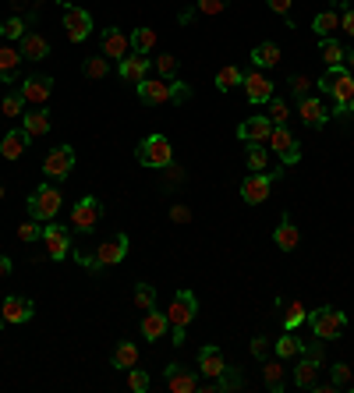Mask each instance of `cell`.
<instances>
[{"label":"cell","mask_w":354,"mask_h":393,"mask_svg":"<svg viewBox=\"0 0 354 393\" xmlns=\"http://www.w3.org/2000/svg\"><path fill=\"white\" fill-rule=\"evenodd\" d=\"M319 93H326V96H333V114L336 117H347V103H350V96H354V75L340 64V68H329L322 78H319Z\"/></svg>","instance_id":"6da1fadb"},{"label":"cell","mask_w":354,"mask_h":393,"mask_svg":"<svg viewBox=\"0 0 354 393\" xmlns=\"http://www.w3.org/2000/svg\"><path fill=\"white\" fill-rule=\"evenodd\" d=\"M135 160H138L142 167H149V170L170 167V163H174V146H170V139H167V135H149V139H142V142H138Z\"/></svg>","instance_id":"7a4b0ae2"},{"label":"cell","mask_w":354,"mask_h":393,"mask_svg":"<svg viewBox=\"0 0 354 393\" xmlns=\"http://www.w3.org/2000/svg\"><path fill=\"white\" fill-rule=\"evenodd\" d=\"M308 322H312V333H315L319 340H336V336L347 333V315L336 312L333 305H322V308L308 312Z\"/></svg>","instance_id":"3957f363"},{"label":"cell","mask_w":354,"mask_h":393,"mask_svg":"<svg viewBox=\"0 0 354 393\" xmlns=\"http://www.w3.org/2000/svg\"><path fill=\"white\" fill-rule=\"evenodd\" d=\"M64 206V195L54 188V184H40L33 195H29V216L40 220V223H50Z\"/></svg>","instance_id":"277c9868"},{"label":"cell","mask_w":354,"mask_h":393,"mask_svg":"<svg viewBox=\"0 0 354 393\" xmlns=\"http://www.w3.org/2000/svg\"><path fill=\"white\" fill-rule=\"evenodd\" d=\"M128 234H110L107 241H100V248H96V255L85 262V269H93V273H100V269H107V266H117V262H124V255H128Z\"/></svg>","instance_id":"5b68a950"},{"label":"cell","mask_w":354,"mask_h":393,"mask_svg":"<svg viewBox=\"0 0 354 393\" xmlns=\"http://www.w3.org/2000/svg\"><path fill=\"white\" fill-rule=\"evenodd\" d=\"M100 220H103V202H100L96 195H85V199H78V202L71 206V227H75L78 234H89Z\"/></svg>","instance_id":"8992f818"},{"label":"cell","mask_w":354,"mask_h":393,"mask_svg":"<svg viewBox=\"0 0 354 393\" xmlns=\"http://www.w3.org/2000/svg\"><path fill=\"white\" fill-rule=\"evenodd\" d=\"M89 33H93V15L78 4H64V36L71 43H82L89 40Z\"/></svg>","instance_id":"52a82bcc"},{"label":"cell","mask_w":354,"mask_h":393,"mask_svg":"<svg viewBox=\"0 0 354 393\" xmlns=\"http://www.w3.org/2000/svg\"><path fill=\"white\" fill-rule=\"evenodd\" d=\"M276 177H280V170H269V174H248V177L241 181V199H244L248 206L266 202L269 192H273V181H276Z\"/></svg>","instance_id":"ba28073f"},{"label":"cell","mask_w":354,"mask_h":393,"mask_svg":"<svg viewBox=\"0 0 354 393\" xmlns=\"http://www.w3.org/2000/svg\"><path fill=\"white\" fill-rule=\"evenodd\" d=\"M269 146H273V153L283 160V167H294V163L301 160V146H297V139L290 135V128H287V124H276V128H273Z\"/></svg>","instance_id":"9c48e42d"},{"label":"cell","mask_w":354,"mask_h":393,"mask_svg":"<svg viewBox=\"0 0 354 393\" xmlns=\"http://www.w3.org/2000/svg\"><path fill=\"white\" fill-rule=\"evenodd\" d=\"M71 170H75V149H71V146H57V149L47 153L43 174H47L50 181H61V177H68Z\"/></svg>","instance_id":"30bf717a"},{"label":"cell","mask_w":354,"mask_h":393,"mask_svg":"<svg viewBox=\"0 0 354 393\" xmlns=\"http://www.w3.org/2000/svg\"><path fill=\"white\" fill-rule=\"evenodd\" d=\"M43 255L54 259V262H61V259L71 255V237H68L64 227H54V223L43 227Z\"/></svg>","instance_id":"8fae6325"},{"label":"cell","mask_w":354,"mask_h":393,"mask_svg":"<svg viewBox=\"0 0 354 393\" xmlns=\"http://www.w3.org/2000/svg\"><path fill=\"white\" fill-rule=\"evenodd\" d=\"M36 315V301L33 298H22V294H11L4 305H0V319H4L8 326H22Z\"/></svg>","instance_id":"7c38bea8"},{"label":"cell","mask_w":354,"mask_h":393,"mask_svg":"<svg viewBox=\"0 0 354 393\" xmlns=\"http://www.w3.org/2000/svg\"><path fill=\"white\" fill-rule=\"evenodd\" d=\"M195 312H199L195 294H191V291H177L174 301H170V308H167V322H170V326H188V322L195 319Z\"/></svg>","instance_id":"4fadbf2b"},{"label":"cell","mask_w":354,"mask_h":393,"mask_svg":"<svg viewBox=\"0 0 354 393\" xmlns=\"http://www.w3.org/2000/svg\"><path fill=\"white\" fill-rule=\"evenodd\" d=\"M18 93L25 96L29 107H47V100H50V93H54V78H50V75H29Z\"/></svg>","instance_id":"5bb4252c"},{"label":"cell","mask_w":354,"mask_h":393,"mask_svg":"<svg viewBox=\"0 0 354 393\" xmlns=\"http://www.w3.org/2000/svg\"><path fill=\"white\" fill-rule=\"evenodd\" d=\"M135 89H138V100H142L146 107H163V103H170V78H142Z\"/></svg>","instance_id":"9a60e30c"},{"label":"cell","mask_w":354,"mask_h":393,"mask_svg":"<svg viewBox=\"0 0 354 393\" xmlns=\"http://www.w3.org/2000/svg\"><path fill=\"white\" fill-rule=\"evenodd\" d=\"M273 128H276V124H273L266 114H259V117H248V121L237 124V139H241V142H269Z\"/></svg>","instance_id":"2e32d148"},{"label":"cell","mask_w":354,"mask_h":393,"mask_svg":"<svg viewBox=\"0 0 354 393\" xmlns=\"http://www.w3.org/2000/svg\"><path fill=\"white\" fill-rule=\"evenodd\" d=\"M244 93H248V100L252 103H269L273 96H276V86L262 75V71H252V75H244Z\"/></svg>","instance_id":"e0dca14e"},{"label":"cell","mask_w":354,"mask_h":393,"mask_svg":"<svg viewBox=\"0 0 354 393\" xmlns=\"http://www.w3.org/2000/svg\"><path fill=\"white\" fill-rule=\"evenodd\" d=\"M319 365H322V358L301 354L297 365H294V382H297L301 389H315V386H319Z\"/></svg>","instance_id":"ac0fdd59"},{"label":"cell","mask_w":354,"mask_h":393,"mask_svg":"<svg viewBox=\"0 0 354 393\" xmlns=\"http://www.w3.org/2000/svg\"><path fill=\"white\" fill-rule=\"evenodd\" d=\"M163 375H167V386H170L174 393H195V389H199V375H195L191 368L177 365V361H174V365H167V372H163Z\"/></svg>","instance_id":"d6986e66"},{"label":"cell","mask_w":354,"mask_h":393,"mask_svg":"<svg viewBox=\"0 0 354 393\" xmlns=\"http://www.w3.org/2000/svg\"><path fill=\"white\" fill-rule=\"evenodd\" d=\"M100 47H103V57H128L131 54V36H124L121 29H103L100 36Z\"/></svg>","instance_id":"ffe728a7"},{"label":"cell","mask_w":354,"mask_h":393,"mask_svg":"<svg viewBox=\"0 0 354 393\" xmlns=\"http://www.w3.org/2000/svg\"><path fill=\"white\" fill-rule=\"evenodd\" d=\"M25 57H22V50H15L8 40H0V82H15V75H18V64H22Z\"/></svg>","instance_id":"44dd1931"},{"label":"cell","mask_w":354,"mask_h":393,"mask_svg":"<svg viewBox=\"0 0 354 393\" xmlns=\"http://www.w3.org/2000/svg\"><path fill=\"white\" fill-rule=\"evenodd\" d=\"M297 114H301V121H305L308 128H322V124L329 121V110L322 107L319 96H305V100L297 103Z\"/></svg>","instance_id":"7402d4cb"},{"label":"cell","mask_w":354,"mask_h":393,"mask_svg":"<svg viewBox=\"0 0 354 393\" xmlns=\"http://www.w3.org/2000/svg\"><path fill=\"white\" fill-rule=\"evenodd\" d=\"M223 368H227V358H223V351H220V347H213V344H206V347L199 351V372H202L206 379H216Z\"/></svg>","instance_id":"603a6c76"},{"label":"cell","mask_w":354,"mask_h":393,"mask_svg":"<svg viewBox=\"0 0 354 393\" xmlns=\"http://www.w3.org/2000/svg\"><path fill=\"white\" fill-rule=\"evenodd\" d=\"M121 78L124 82H131V86H138L142 78H149V57L146 54H135V57H121Z\"/></svg>","instance_id":"cb8c5ba5"},{"label":"cell","mask_w":354,"mask_h":393,"mask_svg":"<svg viewBox=\"0 0 354 393\" xmlns=\"http://www.w3.org/2000/svg\"><path fill=\"white\" fill-rule=\"evenodd\" d=\"M18 50H22L25 61H47V57H50V43H47L40 33H25V36L18 40Z\"/></svg>","instance_id":"d4e9b609"},{"label":"cell","mask_w":354,"mask_h":393,"mask_svg":"<svg viewBox=\"0 0 354 393\" xmlns=\"http://www.w3.org/2000/svg\"><path fill=\"white\" fill-rule=\"evenodd\" d=\"M25 149H29V131H25V128L8 131L4 142H0V156H4V160H18Z\"/></svg>","instance_id":"484cf974"},{"label":"cell","mask_w":354,"mask_h":393,"mask_svg":"<svg viewBox=\"0 0 354 393\" xmlns=\"http://www.w3.org/2000/svg\"><path fill=\"white\" fill-rule=\"evenodd\" d=\"M167 329H170L167 312L149 308V312H146V319H142V336H146V340H163V336H167Z\"/></svg>","instance_id":"4316f807"},{"label":"cell","mask_w":354,"mask_h":393,"mask_svg":"<svg viewBox=\"0 0 354 393\" xmlns=\"http://www.w3.org/2000/svg\"><path fill=\"white\" fill-rule=\"evenodd\" d=\"M273 241H276V248H283V252H294V248H297L301 234H297V227H294L290 216H280V227L273 230Z\"/></svg>","instance_id":"83f0119b"},{"label":"cell","mask_w":354,"mask_h":393,"mask_svg":"<svg viewBox=\"0 0 354 393\" xmlns=\"http://www.w3.org/2000/svg\"><path fill=\"white\" fill-rule=\"evenodd\" d=\"M273 351H276V358H283V361H290V358H301L305 354V340L294 333V329H287L276 344H273Z\"/></svg>","instance_id":"f1b7e54d"},{"label":"cell","mask_w":354,"mask_h":393,"mask_svg":"<svg viewBox=\"0 0 354 393\" xmlns=\"http://www.w3.org/2000/svg\"><path fill=\"white\" fill-rule=\"evenodd\" d=\"M22 128L29 131V139H40V135H47V131H50V114H47L43 107H36V110H25V117H22Z\"/></svg>","instance_id":"f546056e"},{"label":"cell","mask_w":354,"mask_h":393,"mask_svg":"<svg viewBox=\"0 0 354 393\" xmlns=\"http://www.w3.org/2000/svg\"><path fill=\"white\" fill-rule=\"evenodd\" d=\"M262 379H266V386L273 389V393H280L283 389V382H287V368H283V358H266L262 361Z\"/></svg>","instance_id":"4dcf8cb0"},{"label":"cell","mask_w":354,"mask_h":393,"mask_svg":"<svg viewBox=\"0 0 354 393\" xmlns=\"http://www.w3.org/2000/svg\"><path fill=\"white\" fill-rule=\"evenodd\" d=\"M29 25H36V11H29L25 18H8L4 25H0V40H22L25 33H29Z\"/></svg>","instance_id":"1f68e13d"},{"label":"cell","mask_w":354,"mask_h":393,"mask_svg":"<svg viewBox=\"0 0 354 393\" xmlns=\"http://www.w3.org/2000/svg\"><path fill=\"white\" fill-rule=\"evenodd\" d=\"M312 29H315L319 40H333V36L340 33V15H336V11H319L315 22H312Z\"/></svg>","instance_id":"d6a6232c"},{"label":"cell","mask_w":354,"mask_h":393,"mask_svg":"<svg viewBox=\"0 0 354 393\" xmlns=\"http://www.w3.org/2000/svg\"><path fill=\"white\" fill-rule=\"evenodd\" d=\"M252 64H255L259 71H262V68H276V64H280V47L269 43V40L259 43V47L252 50Z\"/></svg>","instance_id":"836d02e7"},{"label":"cell","mask_w":354,"mask_h":393,"mask_svg":"<svg viewBox=\"0 0 354 393\" xmlns=\"http://www.w3.org/2000/svg\"><path fill=\"white\" fill-rule=\"evenodd\" d=\"M244 160H248V170H252V174H269V153L262 149V142H248Z\"/></svg>","instance_id":"e575fe53"},{"label":"cell","mask_w":354,"mask_h":393,"mask_svg":"<svg viewBox=\"0 0 354 393\" xmlns=\"http://www.w3.org/2000/svg\"><path fill=\"white\" fill-rule=\"evenodd\" d=\"M319 57L326 61V68H340L343 64V47H340V40L333 36V40H322L319 43Z\"/></svg>","instance_id":"d590c367"},{"label":"cell","mask_w":354,"mask_h":393,"mask_svg":"<svg viewBox=\"0 0 354 393\" xmlns=\"http://www.w3.org/2000/svg\"><path fill=\"white\" fill-rule=\"evenodd\" d=\"M241 82H244V75H241V68H234V64H227V68L216 71V89H220V93H230V89L241 86Z\"/></svg>","instance_id":"8d00e7d4"},{"label":"cell","mask_w":354,"mask_h":393,"mask_svg":"<svg viewBox=\"0 0 354 393\" xmlns=\"http://www.w3.org/2000/svg\"><path fill=\"white\" fill-rule=\"evenodd\" d=\"M138 365V347L131 340H124L117 351H114V368H135Z\"/></svg>","instance_id":"74e56055"},{"label":"cell","mask_w":354,"mask_h":393,"mask_svg":"<svg viewBox=\"0 0 354 393\" xmlns=\"http://www.w3.org/2000/svg\"><path fill=\"white\" fill-rule=\"evenodd\" d=\"M25 96L22 93H8L4 103H0V110H4V117H25Z\"/></svg>","instance_id":"f35d334b"},{"label":"cell","mask_w":354,"mask_h":393,"mask_svg":"<svg viewBox=\"0 0 354 393\" xmlns=\"http://www.w3.org/2000/svg\"><path fill=\"white\" fill-rule=\"evenodd\" d=\"M153 47H156V33L153 29H135L131 33V50L135 54H149Z\"/></svg>","instance_id":"ab89813d"},{"label":"cell","mask_w":354,"mask_h":393,"mask_svg":"<svg viewBox=\"0 0 354 393\" xmlns=\"http://www.w3.org/2000/svg\"><path fill=\"white\" fill-rule=\"evenodd\" d=\"M82 71H85V78H107L110 75V61L107 57H85Z\"/></svg>","instance_id":"60d3db41"},{"label":"cell","mask_w":354,"mask_h":393,"mask_svg":"<svg viewBox=\"0 0 354 393\" xmlns=\"http://www.w3.org/2000/svg\"><path fill=\"white\" fill-rule=\"evenodd\" d=\"M266 117H269L273 124H287V117H290V107H287L283 100H276V96H273V100L266 103Z\"/></svg>","instance_id":"b9f144b4"},{"label":"cell","mask_w":354,"mask_h":393,"mask_svg":"<svg viewBox=\"0 0 354 393\" xmlns=\"http://www.w3.org/2000/svg\"><path fill=\"white\" fill-rule=\"evenodd\" d=\"M135 305H138L142 312L156 308V287H149V283H135Z\"/></svg>","instance_id":"7bdbcfd3"},{"label":"cell","mask_w":354,"mask_h":393,"mask_svg":"<svg viewBox=\"0 0 354 393\" xmlns=\"http://www.w3.org/2000/svg\"><path fill=\"white\" fill-rule=\"evenodd\" d=\"M18 241H25V245L43 241V227H40V220H25V223L18 227Z\"/></svg>","instance_id":"ee69618b"},{"label":"cell","mask_w":354,"mask_h":393,"mask_svg":"<svg viewBox=\"0 0 354 393\" xmlns=\"http://www.w3.org/2000/svg\"><path fill=\"white\" fill-rule=\"evenodd\" d=\"M153 68L160 71V78H174V75H177V57H174V54H160V57L153 61Z\"/></svg>","instance_id":"f6af8a7d"},{"label":"cell","mask_w":354,"mask_h":393,"mask_svg":"<svg viewBox=\"0 0 354 393\" xmlns=\"http://www.w3.org/2000/svg\"><path fill=\"white\" fill-rule=\"evenodd\" d=\"M305 319H308L305 305H301V301H290V308H287V315H283V326H287V329H297Z\"/></svg>","instance_id":"bcb514c9"},{"label":"cell","mask_w":354,"mask_h":393,"mask_svg":"<svg viewBox=\"0 0 354 393\" xmlns=\"http://www.w3.org/2000/svg\"><path fill=\"white\" fill-rule=\"evenodd\" d=\"M128 389H131V393H149V372L128 368Z\"/></svg>","instance_id":"7dc6e473"},{"label":"cell","mask_w":354,"mask_h":393,"mask_svg":"<svg viewBox=\"0 0 354 393\" xmlns=\"http://www.w3.org/2000/svg\"><path fill=\"white\" fill-rule=\"evenodd\" d=\"M227 4H230V0H195V11L206 15V18H213V15H223Z\"/></svg>","instance_id":"c3c4849f"},{"label":"cell","mask_w":354,"mask_h":393,"mask_svg":"<svg viewBox=\"0 0 354 393\" xmlns=\"http://www.w3.org/2000/svg\"><path fill=\"white\" fill-rule=\"evenodd\" d=\"M333 386H336V389H343V386H350V365H347V361H340V365H333Z\"/></svg>","instance_id":"681fc988"},{"label":"cell","mask_w":354,"mask_h":393,"mask_svg":"<svg viewBox=\"0 0 354 393\" xmlns=\"http://www.w3.org/2000/svg\"><path fill=\"white\" fill-rule=\"evenodd\" d=\"M170 100H174V103H188V100H191V89H188L184 82L170 78Z\"/></svg>","instance_id":"f907efd6"},{"label":"cell","mask_w":354,"mask_h":393,"mask_svg":"<svg viewBox=\"0 0 354 393\" xmlns=\"http://www.w3.org/2000/svg\"><path fill=\"white\" fill-rule=\"evenodd\" d=\"M273 351V340L269 336H255L252 340V358H259V361H266V354Z\"/></svg>","instance_id":"816d5d0a"},{"label":"cell","mask_w":354,"mask_h":393,"mask_svg":"<svg viewBox=\"0 0 354 393\" xmlns=\"http://www.w3.org/2000/svg\"><path fill=\"white\" fill-rule=\"evenodd\" d=\"M287 86H290V93H294L297 100H305V96H308V89H312V82H308L305 75H294V78H290Z\"/></svg>","instance_id":"f5cc1de1"},{"label":"cell","mask_w":354,"mask_h":393,"mask_svg":"<svg viewBox=\"0 0 354 393\" xmlns=\"http://www.w3.org/2000/svg\"><path fill=\"white\" fill-rule=\"evenodd\" d=\"M170 220L174 223H191V209L188 206H170Z\"/></svg>","instance_id":"db71d44e"},{"label":"cell","mask_w":354,"mask_h":393,"mask_svg":"<svg viewBox=\"0 0 354 393\" xmlns=\"http://www.w3.org/2000/svg\"><path fill=\"white\" fill-rule=\"evenodd\" d=\"M340 33H347V36L354 40V8H347V11L340 15Z\"/></svg>","instance_id":"11a10c76"},{"label":"cell","mask_w":354,"mask_h":393,"mask_svg":"<svg viewBox=\"0 0 354 393\" xmlns=\"http://www.w3.org/2000/svg\"><path fill=\"white\" fill-rule=\"evenodd\" d=\"M266 4H269V11H276V15L290 18V0H266Z\"/></svg>","instance_id":"9f6ffc18"},{"label":"cell","mask_w":354,"mask_h":393,"mask_svg":"<svg viewBox=\"0 0 354 393\" xmlns=\"http://www.w3.org/2000/svg\"><path fill=\"white\" fill-rule=\"evenodd\" d=\"M163 170H167V184H174V181H184V170H181V167H174V163H170V167H163Z\"/></svg>","instance_id":"6f0895ef"},{"label":"cell","mask_w":354,"mask_h":393,"mask_svg":"<svg viewBox=\"0 0 354 393\" xmlns=\"http://www.w3.org/2000/svg\"><path fill=\"white\" fill-rule=\"evenodd\" d=\"M11 269H15V266H11V259H8V255H0V280H4Z\"/></svg>","instance_id":"680465c9"},{"label":"cell","mask_w":354,"mask_h":393,"mask_svg":"<svg viewBox=\"0 0 354 393\" xmlns=\"http://www.w3.org/2000/svg\"><path fill=\"white\" fill-rule=\"evenodd\" d=\"M170 340H174V344H184V326H170Z\"/></svg>","instance_id":"91938a15"},{"label":"cell","mask_w":354,"mask_h":393,"mask_svg":"<svg viewBox=\"0 0 354 393\" xmlns=\"http://www.w3.org/2000/svg\"><path fill=\"white\" fill-rule=\"evenodd\" d=\"M347 71H350V75H354V50H350V54H347Z\"/></svg>","instance_id":"94428289"},{"label":"cell","mask_w":354,"mask_h":393,"mask_svg":"<svg viewBox=\"0 0 354 393\" xmlns=\"http://www.w3.org/2000/svg\"><path fill=\"white\" fill-rule=\"evenodd\" d=\"M333 8H340V11H347V0H333Z\"/></svg>","instance_id":"6125c7cd"},{"label":"cell","mask_w":354,"mask_h":393,"mask_svg":"<svg viewBox=\"0 0 354 393\" xmlns=\"http://www.w3.org/2000/svg\"><path fill=\"white\" fill-rule=\"evenodd\" d=\"M347 117H354V96H350V103H347Z\"/></svg>","instance_id":"be15d7a7"},{"label":"cell","mask_w":354,"mask_h":393,"mask_svg":"<svg viewBox=\"0 0 354 393\" xmlns=\"http://www.w3.org/2000/svg\"><path fill=\"white\" fill-rule=\"evenodd\" d=\"M11 4H15V8H25V4H29V0H11Z\"/></svg>","instance_id":"e7e4bbea"},{"label":"cell","mask_w":354,"mask_h":393,"mask_svg":"<svg viewBox=\"0 0 354 393\" xmlns=\"http://www.w3.org/2000/svg\"><path fill=\"white\" fill-rule=\"evenodd\" d=\"M4 195H8V188H4V184H0V199H4Z\"/></svg>","instance_id":"03108f58"}]
</instances>
